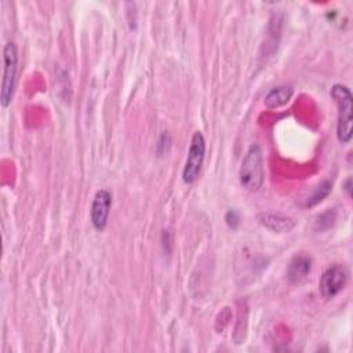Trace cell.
<instances>
[{
	"label": "cell",
	"mask_w": 353,
	"mask_h": 353,
	"mask_svg": "<svg viewBox=\"0 0 353 353\" xmlns=\"http://www.w3.org/2000/svg\"><path fill=\"white\" fill-rule=\"evenodd\" d=\"M331 98L338 106L336 137L341 143H349L352 139V114H353V95L346 85H332Z\"/></svg>",
	"instance_id": "1"
},
{
	"label": "cell",
	"mask_w": 353,
	"mask_h": 353,
	"mask_svg": "<svg viewBox=\"0 0 353 353\" xmlns=\"http://www.w3.org/2000/svg\"><path fill=\"white\" fill-rule=\"evenodd\" d=\"M239 179L247 192H258L263 183V154L259 145H251L241 161Z\"/></svg>",
	"instance_id": "2"
},
{
	"label": "cell",
	"mask_w": 353,
	"mask_h": 353,
	"mask_svg": "<svg viewBox=\"0 0 353 353\" xmlns=\"http://www.w3.org/2000/svg\"><path fill=\"white\" fill-rule=\"evenodd\" d=\"M3 80L0 91V103L3 108H8L12 102L15 87H17V73H18V48L14 41H8L3 48Z\"/></svg>",
	"instance_id": "3"
},
{
	"label": "cell",
	"mask_w": 353,
	"mask_h": 353,
	"mask_svg": "<svg viewBox=\"0 0 353 353\" xmlns=\"http://www.w3.org/2000/svg\"><path fill=\"white\" fill-rule=\"evenodd\" d=\"M205 157V139L200 131H196L190 141V148L182 171V179L186 183H193L197 181Z\"/></svg>",
	"instance_id": "4"
},
{
	"label": "cell",
	"mask_w": 353,
	"mask_h": 353,
	"mask_svg": "<svg viewBox=\"0 0 353 353\" xmlns=\"http://www.w3.org/2000/svg\"><path fill=\"white\" fill-rule=\"evenodd\" d=\"M347 281V270L343 265H332L330 266L321 276L319 283L320 294L325 299H331L336 296L345 287Z\"/></svg>",
	"instance_id": "5"
},
{
	"label": "cell",
	"mask_w": 353,
	"mask_h": 353,
	"mask_svg": "<svg viewBox=\"0 0 353 353\" xmlns=\"http://www.w3.org/2000/svg\"><path fill=\"white\" fill-rule=\"evenodd\" d=\"M110 208H112V194L105 189L98 190L92 199L91 210H90L91 223L97 230L101 232L106 228Z\"/></svg>",
	"instance_id": "6"
},
{
	"label": "cell",
	"mask_w": 353,
	"mask_h": 353,
	"mask_svg": "<svg viewBox=\"0 0 353 353\" xmlns=\"http://www.w3.org/2000/svg\"><path fill=\"white\" fill-rule=\"evenodd\" d=\"M256 219L262 226L276 233H287L295 228V221L280 212H261Z\"/></svg>",
	"instance_id": "7"
},
{
	"label": "cell",
	"mask_w": 353,
	"mask_h": 353,
	"mask_svg": "<svg viewBox=\"0 0 353 353\" xmlns=\"http://www.w3.org/2000/svg\"><path fill=\"white\" fill-rule=\"evenodd\" d=\"M310 270H312V258L307 255L299 254L291 259L287 269V277L291 283L299 284L307 277Z\"/></svg>",
	"instance_id": "8"
},
{
	"label": "cell",
	"mask_w": 353,
	"mask_h": 353,
	"mask_svg": "<svg viewBox=\"0 0 353 353\" xmlns=\"http://www.w3.org/2000/svg\"><path fill=\"white\" fill-rule=\"evenodd\" d=\"M292 97V87L291 85H277L272 88L268 95L265 97V105L269 109L280 108L285 105Z\"/></svg>",
	"instance_id": "9"
},
{
	"label": "cell",
	"mask_w": 353,
	"mask_h": 353,
	"mask_svg": "<svg viewBox=\"0 0 353 353\" xmlns=\"http://www.w3.org/2000/svg\"><path fill=\"white\" fill-rule=\"evenodd\" d=\"M331 192V182H328V181H324L323 183H320L316 189H314V192H313V194L309 197V200H307V205H316L317 203H320L321 200H324L327 196H328V193Z\"/></svg>",
	"instance_id": "10"
},
{
	"label": "cell",
	"mask_w": 353,
	"mask_h": 353,
	"mask_svg": "<svg viewBox=\"0 0 353 353\" xmlns=\"http://www.w3.org/2000/svg\"><path fill=\"white\" fill-rule=\"evenodd\" d=\"M225 219H226V222H228V225L229 226H232V228H236L237 225H239V222H240V218H239V214L236 212V211H229L228 214H226V216H225Z\"/></svg>",
	"instance_id": "11"
},
{
	"label": "cell",
	"mask_w": 353,
	"mask_h": 353,
	"mask_svg": "<svg viewBox=\"0 0 353 353\" xmlns=\"http://www.w3.org/2000/svg\"><path fill=\"white\" fill-rule=\"evenodd\" d=\"M350 183H352V181H350V178L346 181V183H345V190H346V194H347V197H350Z\"/></svg>",
	"instance_id": "12"
}]
</instances>
